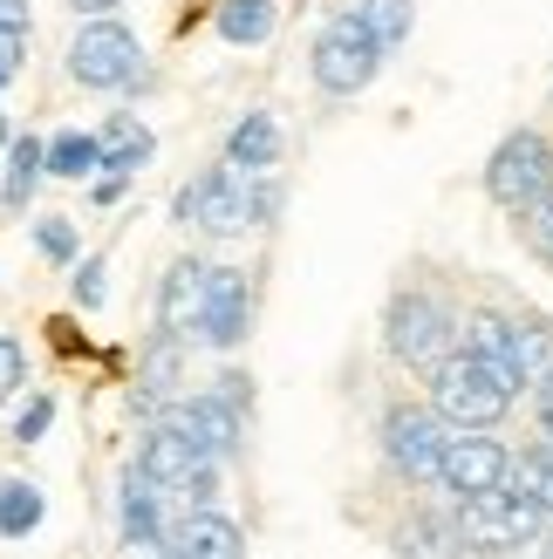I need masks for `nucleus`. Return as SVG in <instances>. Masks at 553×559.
Segmentation results:
<instances>
[{
    "mask_svg": "<svg viewBox=\"0 0 553 559\" xmlns=\"http://www.w3.org/2000/svg\"><path fill=\"white\" fill-rule=\"evenodd\" d=\"M219 35L233 48L239 41H267L273 35V0H219Z\"/></svg>",
    "mask_w": 553,
    "mask_h": 559,
    "instance_id": "4be33fe9",
    "label": "nucleus"
},
{
    "mask_svg": "<svg viewBox=\"0 0 553 559\" xmlns=\"http://www.w3.org/2000/svg\"><path fill=\"white\" fill-rule=\"evenodd\" d=\"M123 546L144 552V559L164 552V533H157V485H151L137 464L123 471Z\"/></svg>",
    "mask_w": 553,
    "mask_h": 559,
    "instance_id": "2eb2a0df",
    "label": "nucleus"
},
{
    "mask_svg": "<svg viewBox=\"0 0 553 559\" xmlns=\"http://www.w3.org/2000/svg\"><path fill=\"white\" fill-rule=\"evenodd\" d=\"M519 498H533V506L553 519V443H540V451H527V457H513V478H506Z\"/></svg>",
    "mask_w": 553,
    "mask_h": 559,
    "instance_id": "5701e85b",
    "label": "nucleus"
},
{
    "mask_svg": "<svg viewBox=\"0 0 553 559\" xmlns=\"http://www.w3.org/2000/svg\"><path fill=\"white\" fill-rule=\"evenodd\" d=\"M69 8H75V14H109L117 0H69Z\"/></svg>",
    "mask_w": 553,
    "mask_h": 559,
    "instance_id": "c9c22d12",
    "label": "nucleus"
},
{
    "mask_svg": "<svg viewBox=\"0 0 553 559\" xmlns=\"http://www.w3.org/2000/svg\"><path fill=\"white\" fill-rule=\"evenodd\" d=\"M0 151H8V117H0Z\"/></svg>",
    "mask_w": 553,
    "mask_h": 559,
    "instance_id": "e433bc0d",
    "label": "nucleus"
},
{
    "mask_svg": "<svg viewBox=\"0 0 553 559\" xmlns=\"http://www.w3.org/2000/svg\"><path fill=\"white\" fill-rule=\"evenodd\" d=\"M137 62H144V48H137V35L123 21H90L69 48V75L82 90H130Z\"/></svg>",
    "mask_w": 553,
    "mask_h": 559,
    "instance_id": "0eeeda50",
    "label": "nucleus"
},
{
    "mask_svg": "<svg viewBox=\"0 0 553 559\" xmlns=\"http://www.w3.org/2000/svg\"><path fill=\"white\" fill-rule=\"evenodd\" d=\"M205 294H212V266L199 260H178L172 273H164V287H157V334H185L205 321Z\"/></svg>",
    "mask_w": 553,
    "mask_h": 559,
    "instance_id": "9d476101",
    "label": "nucleus"
},
{
    "mask_svg": "<svg viewBox=\"0 0 553 559\" xmlns=\"http://www.w3.org/2000/svg\"><path fill=\"white\" fill-rule=\"evenodd\" d=\"M96 171H103V136L62 130L48 144V178H96Z\"/></svg>",
    "mask_w": 553,
    "mask_h": 559,
    "instance_id": "6ab92c4d",
    "label": "nucleus"
},
{
    "mask_svg": "<svg viewBox=\"0 0 553 559\" xmlns=\"http://www.w3.org/2000/svg\"><path fill=\"white\" fill-rule=\"evenodd\" d=\"M540 525L546 512L533 506V498H519L513 485L506 491H485V498H458V533L472 552H519V546H533L540 539Z\"/></svg>",
    "mask_w": 553,
    "mask_h": 559,
    "instance_id": "7ed1b4c3",
    "label": "nucleus"
},
{
    "mask_svg": "<svg viewBox=\"0 0 553 559\" xmlns=\"http://www.w3.org/2000/svg\"><path fill=\"white\" fill-rule=\"evenodd\" d=\"M48 416H55V403H48V396H35V403L21 409V424H14V443H35V437L48 430Z\"/></svg>",
    "mask_w": 553,
    "mask_h": 559,
    "instance_id": "c756f323",
    "label": "nucleus"
},
{
    "mask_svg": "<svg viewBox=\"0 0 553 559\" xmlns=\"http://www.w3.org/2000/svg\"><path fill=\"white\" fill-rule=\"evenodd\" d=\"M513 396H519V376L499 369V361H485V355H472V348L445 355L431 369V409L445 416L451 430H492L513 409Z\"/></svg>",
    "mask_w": 553,
    "mask_h": 559,
    "instance_id": "f257e3e1",
    "label": "nucleus"
},
{
    "mask_svg": "<svg viewBox=\"0 0 553 559\" xmlns=\"http://www.w3.org/2000/svg\"><path fill=\"white\" fill-rule=\"evenodd\" d=\"M513 369H519V382L553 376V328L546 321H513Z\"/></svg>",
    "mask_w": 553,
    "mask_h": 559,
    "instance_id": "aec40b11",
    "label": "nucleus"
},
{
    "mask_svg": "<svg viewBox=\"0 0 553 559\" xmlns=\"http://www.w3.org/2000/svg\"><path fill=\"white\" fill-rule=\"evenodd\" d=\"M21 382H27V355H21V342H0V403H8Z\"/></svg>",
    "mask_w": 553,
    "mask_h": 559,
    "instance_id": "c85d7f7f",
    "label": "nucleus"
},
{
    "mask_svg": "<svg viewBox=\"0 0 553 559\" xmlns=\"http://www.w3.org/2000/svg\"><path fill=\"white\" fill-rule=\"evenodd\" d=\"M540 559H553V552H540Z\"/></svg>",
    "mask_w": 553,
    "mask_h": 559,
    "instance_id": "4c0bfd02",
    "label": "nucleus"
},
{
    "mask_svg": "<svg viewBox=\"0 0 553 559\" xmlns=\"http://www.w3.org/2000/svg\"><path fill=\"white\" fill-rule=\"evenodd\" d=\"M445 443H451V424L437 409H410L397 403L390 416H383V457H390L410 485L437 478V464H445Z\"/></svg>",
    "mask_w": 553,
    "mask_h": 559,
    "instance_id": "6e6552de",
    "label": "nucleus"
},
{
    "mask_svg": "<svg viewBox=\"0 0 553 559\" xmlns=\"http://www.w3.org/2000/svg\"><path fill=\"white\" fill-rule=\"evenodd\" d=\"M157 157V136L137 123V117H109L103 130V171L109 178H130V171H144V164Z\"/></svg>",
    "mask_w": 553,
    "mask_h": 559,
    "instance_id": "a211bd4d",
    "label": "nucleus"
},
{
    "mask_svg": "<svg viewBox=\"0 0 553 559\" xmlns=\"http://www.w3.org/2000/svg\"><path fill=\"white\" fill-rule=\"evenodd\" d=\"M178 218L185 226H205L212 239H233L246 226H260V199H254V178L246 171H205L199 185H185L178 191Z\"/></svg>",
    "mask_w": 553,
    "mask_h": 559,
    "instance_id": "39448f33",
    "label": "nucleus"
},
{
    "mask_svg": "<svg viewBox=\"0 0 553 559\" xmlns=\"http://www.w3.org/2000/svg\"><path fill=\"white\" fill-rule=\"evenodd\" d=\"M397 552L403 559H464L472 546H464V533H458V519H437V512H417L397 533Z\"/></svg>",
    "mask_w": 553,
    "mask_h": 559,
    "instance_id": "f3484780",
    "label": "nucleus"
},
{
    "mask_svg": "<svg viewBox=\"0 0 553 559\" xmlns=\"http://www.w3.org/2000/svg\"><path fill=\"white\" fill-rule=\"evenodd\" d=\"M246 314H254L246 273H239V266H212V294H205V321H199V334H205L212 348H239Z\"/></svg>",
    "mask_w": 553,
    "mask_h": 559,
    "instance_id": "f8f14e48",
    "label": "nucleus"
},
{
    "mask_svg": "<svg viewBox=\"0 0 553 559\" xmlns=\"http://www.w3.org/2000/svg\"><path fill=\"white\" fill-rule=\"evenodd\" d=\"M383 334H390V355L410 361V369H437V361L451 355V314H445V300H431V294H397L390 300V321H383Z\"/></svg>",
    "mask_w": 553,
    "mask_h": 559,
    "instance_id": "423d86ee",
    "label": "nucleus"
},
{
    "mask_svg": "<svg viewBox=\"0 0 553 559\" xmlns=\"http://www.w3.org/2000/svg\"><path fill=\"white\" fill-rule=\"evenodd\" d=\"M199 464H205V457H199V443H191L185 430H172V424H157V430L144 437V451H137V471H144L157 491H185Z\"/></svg>",
    "mask_w": 553,
    "mask_h": 559,
    "instance_id": "ddd939ff",
    "label": "nucleus"
},
{
    "mask_svg": "<svg viewBox=\"0 0 553 559\" xmlns=\"http://www.w3.org/2000/svg\"><path fill=\"white\" fill-rule=\"evenodd\" d=\"M0 27H27V0H0Z\"/></svg>",
    "mask_w": 553,
    "mask_h": 559,
    "instance_id": "f704fd0d",
    "label": "nucleus"
},
{
    "mask_svg": "<svg viewBox=\"0 0 553 559\" xmlns=\"http://www.w3.org/2000/svg\"><path fill=\"white\" fill-rule=\"evenodd\" d=\"M513 478V451L499 437H479V430H458L445 443V464H437V485L458 491V498H485V491H506Z\"/></svg>",
    "mask_w": 553,
    "mask_h": 559,
    "instance_id": "1a4fd4ad",
    "label": "nucleus"
},
{
    "mask_svg": "<svg viewBox=\"0 0 553 559\" xmlns=\"http://www.w3.org/2000/svg\"><path fill=\"white\" fill-rule=\"evenodd\" d=\"M172 430H185L191 443H199V457L219 464V457H233L239 451V409L226 396H199V403H178L172 416H164Z\"/></svg>",
    "mask_w": 553,
    "mask_h": 559,
    "instance_id": "9b49d317",
    "label": "nucleus"
},
{
    "mask_svg": "<svg viewBox=\"0 0 553 559\" xmlns=\"http://www.w3.org/2000/svg\"><path fill=\"white\" fill-rule=\"evenodd\" d=\"M35 525H42V491L21 485V478H8V485H0V533H8V539H27Z\"/></svg>",
    "mask_w": 553,
    "mask_h": 559,
    "instance_id": "393cba45",
    "label": "nucleus"
},
{
    "mask_svg": "<svg viewBox=\"0 0 553 559\" xmlns=\"http://www.w3.org/2000/svg\"><path fill=\"white\" fill-rule=\"evenodd\" d=\"M383 48L376 35H369V21L363 14H336L315 35V55H308V69H315V82L328 96H363L369 82H376V69H383Z\"/></svg>",
    "mask_w": 553,
    "mask_h": 559,
    "instance_id": "f03ea898",
    "label": "nucleus"
},
{
    "mask_svg": "<svg viewBox=\"0 0 553 559\" xmlns=\"http://www.w3.org/2000/svg\"><path fill=\"white\" fill-rule=\"evenodd\" d=\"M226 164H233V171H246V178L273 171V164H281V123H273L267 109L239 117V123H233V136H226Z\"/></svg>",
    "mask_w": 553,
    "mask_h": 559,
    "instance_id": "4468645a",
    "label": "nucleus"
},
{
    "mask_svg": "<svg viewBox=\"0 0 553 559\" xmlns=\"http://www.w3.org/2000/svg\"><path fill=\"white\" fill-rule=\"evenodd\" d=\"M485 191L499 199L506 212H533L553 199V151L540 130H513L499 151H492L485 164Z\"/></svg>",
    "mask_w": 553,
    "mask_h": 559,
    "instance_id": "20e7f679",
    "label": "nucleus"
},
{
    "mask_svg": "<svg viewBox=\"0 0 553 559\" xmlns=\"http://www.w3.org/2000/svg\"><path fill=\"white\" fill-rule=\"evenodd\" d=\"M212 396H226L233 409H246V376H233V369H226V376H219V389H212Z\"/></svg>",
    "mask_w": 553,
    "mask_h": 559,
    "instance_id": "473e14b6",
    "label": "nucleus"
},
{
    "mask_svg": "<svg viewBox=\"0 0 553 559\" xmlns=\"http://www.w3.org/2000/svg\"><path fill=\"white\" fill-rule=\"evenodd\" d=\"M527 218H533V246H540V260L553 266V199H546V205H533Z\"/></svg>",
    "mask_w": 553,
    "mask_h": 559,
    "instance_id": "2f4dec72",
    "label": "nucleus"
},
{
    "mask_svg": "<svg viewBox=\"0 0 553 559\" xmlns=\"http://www.w3.org/2000/svg\"><path fill=\"white\" fill-rule=\"evenodd\" d=\"M533 409H540V430H546V437H553V376H546V382H540V396H533Z\"/></svg>",
    "mask_w": 553,
    "mask_h": 559,
    "instance_id": "72a5a7b5",
    "label": "nucleus"
},
{
    "mask_svg": "<svg viewBox=\"0 0 553 559\" xmlns=\"http://www.w3.org/2000/svg\"><path fill=\"white\" fill-rule=\"evenodd\" d=\"M21 55H27V27H0V90L21 75Z\"/></svg>",
    "mask_w": 553,
    "mask_h": 559,
    "instance_id": "cd10ccee",
    "label": "nucleus"
},
{
    "mask_svg": "<svg viewBox=\"0 0 553 559\" xmlns=\"http://www.w3.org/2000/svg\"><path fill=\"white\" fill-rule=\"evenodd\" d=\"M172 546H185V559H246V533L219 512H191Z\"/></svg>",
    "mask_w": 553,
    "mask_h": 559,
    "instance_id": "dca6fc26",
    "label": "nucleus"
},
{
    "mask_svg": "<svg viewBox=\"0 0 553 559\" xmlns=\"http://www.w3.org/2000/svg\"><path fill=\"white\" fill-rule=\"evenodd\" d=\"M35 246H42L48 260H75V226H69V218H42V226H35Z\"/></svg>",
    "mask_w": 553,
    "mask_h": 559,
    "instance_id": "bb28decb",
    "label": "nucleus"
},
{
    "mask_svg": "<svg viewBox=\"0 0 553 559\" xmlns=\"http://www.w3.org/2000/svg\"><path fill=\"white\" fill-rule=\"evenodd\" d=\"M137 389H144L151 403L178 389V334H157V342L144 348V361H137Z\"/></svg>",
    "mask_w": 553,
    "mask_h": 559,
    "instance_id": "b1692460",
    "label": "nucleus"
},
{
    "mask_svg": "<svg viewBox=\"0 0 553 559\" xmlns=\"http://www.w3.org/2000/svg\"><path fill=\"white\" fill-rule=\"evenodd\" d=\"M355 14L369 21V35H376L383 48H403V41H410V21H417V8H410V0H363Z\"/></svg>",
    "mask_w": 553,
    "mask_h": 559,
    "instance_id": "a878e982",
    "label": "nucleus"
},
{
    "mask_svg": "<svg viewBox=\"0 0 553 559\" xmlns=\"http://www.w3.org/2000/svg\"><path fill=\"white\" fill-rule=\"evenodd\" d=\"M48 171V144H35V136H14L8 144V185H0V199L8 205H27V191L42 185Z\"/></svg>",
    "mask_w": 553,
    "mask_h": 559,
    "instance_id": "412c9836",
    "label": "nucleus"
},
{
    "mask_svg": "<svg viewBox=\"0 0 553 559\" xmlns=\"http://www.w3.org/2000/svg\"><path fill=\"white\" fill-rule=\"evenodd\" d=\"M75 300H82V307H103V260H82V273H75Z\"/></svg>",
    "mask_w": 553,
    "mask_h": 559,
    "instance_id": "7c9ffc66",
    "label": "nucleus"
}]
</instances>
